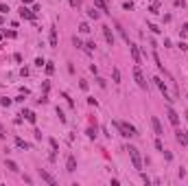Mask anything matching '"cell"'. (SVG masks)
<instances>
[{"label":"cell","mask_w":188,"mask_h":186,"mask_svg":"<svg viewBox=\"0 0 188 186\" xmlns=\"http://www.w3.org/2000/svg\"><path fill=\"white\" fill-rule=\"evenodd\" d=\"M114 125L118 127V132H120V136H125V138H131V136H138V132H136V127H134V125H129V123H123V120H114Z\"/></svg>","instance_id":"obj_1"},{"label":"cell","mask_w":188,"mask_h":186,"mask_svg":"<svg viewBox=\"0 0 188 186\" xmlns=\"http://www.w3.org/2000/svg\"><path fill=\"white\" fill-rule=\"evenodd\" d=\"M125 151H129V158H131V164H134V169L136 171H142V158H140V151L134 147V145H129Z\"/></svg>","instance_id":"obj_2"},{"label":"cell","mask_w":188,"mask_h":186,"mask_svg":"<svg viewBox=\"0 0 188 186\" xmlns=\"http://www.w3.org/2000/svg\"><path fill=\"white\" fill-rule=\"evenodd\" d=\"M153 81L157 83V88H160V92H162V94H164V99L168 101V103H173V99H171V94H168V90H166V83H164L162 79H160V77H155Z\"/></svg>","instance_id":"obj_3"},{"label":"cell","mask_w":188,"mask_h":186,"mask_svg":"<svg viewBox=\"0 0 188 186\" xmlns=\"http://www.w3.org/2000/svg\"><path fill=\"white\" fill-rule=\"evenodd\" d=\"M134 79H136V83H138L140 90H147V81H144V77H142V72H140L138 66H136V70H134Z\"/></svg>","instance_id":"obj_4"},{"label":"cell","mask_w":188,"mask_h":186,"mask_svg":"<svg viewBox=\"0 0 188 186\" xmlns=\"http://www.w3.org/2000/svg\"><path fill=\"white\" fill-rule=\"evenodd\" d=\"M40 178H42L46 184H50V186H57V180H55V178H53V175H50L48 171H46V169H40Z\"/></svg>","instance_id":"obj_5"},{"label":"cell","mask_w":188,"mask_h":186,"mask_svg":"<svg viewBox=\"0 0 188 186\" xmlns=\"http://www.w3.org/2000/svg\"><path fill=\"white\" fill-rule=\"evenodd\" d=\"M129 51H131V57H134V64H138V66H140V64H142V57H140V48H138L136 44H129Z\"/></svg>","instance_id":"obj_6"},{"label":"cell","mask_w":188,"mask_h":186,"mask_svg":"<svg viewBox=\"0 0 188 186\" xmlns=\"http://www.w3.org/2000/svg\"><path fill=\"white\" fill-rule=\"evenodd\" d=\"M166 116H168V120H171V125H180V116H177V112L173 109V107H166Z\"/></svg>","instance_id":"obj_7"},{"label":"cell","mask_w":188,"mask_h":186,"mask_svg":"<svg viewBox=\"0 0 188 186\" xmlns=\"http://www.w3.org/2000/svg\"><path fill=\"white\" fill-rule=\"evenodd\" d=\"M151 127H153V132H155V136H164V129H162V125H160V120H157V116H153V118H151Z\"/></svg>","instance_id":"obj_8"},{"label":"cell","mask_w":188,"mask_h":186,"mask_svg":"<svg viewBox=\"0 0 188 186\" xmlns=\"http://www.w3.org/2000/svg\"><path fill=\"white\" fill-rule=\"evenodd\" d=\"M103 35H105V42H107L109 46H114V33H112V29H109L107 24L103 26Z\"/></svg>","instance_id":"obj_9"},{"label":"cell","mask_w":188,"mask_h":186,"mask_svg":"<svg viewBox=\"0 0 188 186\" xmlns=\"http://www.w3.org/2000/svg\"><path fill=\"white\" fill-rule=\"evenodd\" d=\"M66 171L68 173L77 171V160H74V155H68V160H66Z\"/></svg>","instance_id":"obj_10"},{"label":"cell","mask_w":188,"mask_h":186,"mask_svg":"<svg viewBox=\"0 0 188 186\" xmlns=\"http://www.w3.org/2000/svg\"><path fill=\"white\" fill-rule=\"evenodd\" d=\"M20 15H22V18H26V20H33V18H35V11H31V9H26V7L22 5V9H20Z\"/></svg>","instance_id":"obj_11"},{"label":"cell","mask_w":188,"mask_h":186,"mask_svg":"<svg viewBox=\"0 0 188 186\" xmlns=\"http://www.w3.org/2000/svg\"><path fill=\"white\" fill-rule=\"evenodd\" d=\"M94 7H99V9H103L105 13H109V7H107L105 0H94Z\"/></svg>","instance_id":"obj_12"},{"label":"cell","mask_w":188,"mask_h":186,"mask_svg":"<svg viewBox=\"0 0 188 186\" xmlns=\"http://www.w3.org/2000/svg\"><path fill=\"white\" fill-rule=\"evenodd\" d=\"M20 116H26V120H29V123H35V114H33V112H29V109H24Z\"/></svg>","instance_id":"obj_13"},{"label":"cell","mask_w":188,"mask_h":186,"mask_svg":"<svg viewBox=\"0 0 188 186\" xmlns=\"http://www.w3.org/2000/svg\"><path fill=\"white\" fill-rule=\"evenodd\" d=\"M177 142H182V145H188V138H186V132H177Z\"/></svg>","instance_id":"obj_14"},{"label":"cell","mask_w":188,"mask_h":186,"mask_svg":"<svg viewBox=\"0 0 188 186\" xmlns=\"http://www.w3.org/2000/svg\"><path fill=\"white\" fill-rule=\"evenodd\" d=\"M116 29H118V33H120V37H123V40L129 44V37H127V33H125V29H123V26H120L118 22H116Z\"/></svg>","instance_id":"obj_15"},{"label":"cell","mask_w":188,"mask_h":186,"mask_svg":"<svg viewBox=\"0 0 188 186\" xmlns=\"http://www.w3.org/2000/svg\"><path fill=\"white\" fill-rule=\"evenodd\" d=\"M50 46H57V31H55V26L50 29Z\"/></svg>","instance_id":"obj_16"},{"label":"cell","mask_w":188,"mask_h":186,"mask_svg":"<svg viewBox=\"0 0 188 186\" xmlns=\"http://www.w3.org/2000/svg\"><path fill=\"white\" fill-rule=\"evenodd\" d=\"M15 145H18V147H20V149H24V151H26V149H29V147H31L29 142H24V140H22V138H15Z\"/></svg>","instance_id":"obj_17"},{"label":"cell","mask_w":188,"mask_h":186,"mask_svg":"<svg viewBox=\"0 0 188 186\" xmlns=\"http://www.w3.org/2000/svg\"><path fill=\"white\" fill-rule=\"evenodd\" d=\"M7 169H9V171H13V173L20 171V169H18V164H15L13 160H7Z\"/></svg>","instance_id":"obj_18"},{"label":"cell","mask_w":188,"mask_h":186,"mask_svg":"<svg viewBox=\"0 0 188 186\" xmlns=\"http://www.w3.org/2000/svg\"><path fill=\"white\" fill-rule=\"evenodd\" d=\"M112 79H114V83H120V70L118 68L112 70Z\"/></svg>","instance_id":"obj_19"},{"label":"cell","mask_w":188,"mask_h":186,"mask_svg":"<svg viewBox=\"0 0 188 186\" xmlns=\"http://www.w3.org/2000/svg\"><path fill=\"white\" fill-rule=\"evenodd\" d=\"M88 15H90V18H94V20H99V11H96V9H94V7H92L90 11H88Z\"/></svg>","instance_id":"obj_20"},{"label":"cell","mask_w":188,"mask_h":186,"mask_svg":"<svg viewBox=\"0 0 188 186\" xmlns=\"http://www.w3.org/2000/svg\"><path fill=\"white\" fill-rule=\"evenodd\" d=\"M79 31H81V33H90V26H88V22L79 24Z\"/></svg>","instance_id":"obj_21"},{"label":"cell","mask_w":188,"mask_h":186,"mask_svg":"<svg viewBox=\"0 0 188 186\" xmlns=\"http://www.w3.org/2000/svg\"><path fill=\"white\" fill-rule=\"evenodd\" d=\"M0 103H2V107H9V105H11V99L5 96V99H0Z\"/></svg>","instance_id":"obj_22"},{"label":"cell","mask_w":188,"mask_h":186,"mask_svg":"<svg viewBox=\"0 0 188 186\" xmlns=\"http://www.w3.org/2000/svg\"><path fill=\"white\" fill-rule=\"evenodd\" d=\"M72 44H74V46H77V48H81V46H83V44H81V40H79V37H77V35H74V37H72Z\"/></svg>","instance_id":"obj_23"},{"label":"cell","mask_w":188,"mask_h":186,"mask_svg":"<svg viewBox=\"0 0 188 186\" xmlns=\"http://www.w3.org/2000/svg\"><path fill=\"white\" fill-rule=\"evenodd\" d=\"M88 136H90V138L96 136V127H90V129H88Z\"/></svg>","instance_id":"obj_24"},{"label":"cell","mask_w":188,"mask_h":186,"mask_svg":"<svg viewBox=\"0 0 188 186\" xmlns=\"http://www.w3.org/2000/svg\"><path fill=\"white\" fill-rule=\"evenodd\" d=\"M94 48H96V44H94V42H88L86 44V51H94Z\"/></svg>","instance_id":"obj_25"},{"label":"cell","mask_w":188,"mask_h":186,"mask_svg":"<svg viewBox=\"0 0 188 186\" xmlns=\"http://www.w3.org/2000/svg\"><path fill=\"white\" fill-rule=\"evenodd\" d=\"M46 72H48V74L55 72V66H53V64H46Z\"/></svg>","instance_id":"obj_26"},{"label":"cell","mask_w":188,"mask_h":186,"mask_svg":"<svg viewBox=\"0 0 188 186\" xmlns=\"http://www.w3.org/2000/svg\"><path fill=\"white\" fill-rule=\"evenodd\" d=\"M44 64H46V61H44L42 57H37V59H35V66H40V68H42V66H44Z\"/></svg>","instance_id":"obj_27"},{"label":"cell","mask_w":188,"mask_h":186,"mask_svg":"<svg viewBox=\"0 0 188 186\" xmlns=\"http://www.w3.org/2000/svg\"><path fill=\"white\" fill-rule=\"evenodd\" d=\"M155 149H157V151H162V153H164V147H162V142H160V140H155Z\"/></svg>","instance_id":"obj_28"},{"label":"cell","mask_w":188,"mask_h":186,"mask_svg":"<svg viewBox=\"0 0 188 186\" xmlns=\"http://www.w3.org/2000/svg\"><path fill=\"white\" fill-rule=\"evenodd\" d=\"M57 116H59L61 123H66V116H63V112H61V109H57Z\"/></svg>","instance_id":"obj_29"},{"label":"cell","mask_w":188,"mask_h":186,"mask_svg":"<svg viewBox=\"0 0 188 186\" xmlns=\"http://www.w3.org/2000/svg\"><path fill=\"white\" fill-rule=\"evenodd\" d=\"M0 138H5V129L2 127H0Z\"/></svg>","instance_id":"obj_30"},{"label":"cell","mask_w":188,"mask_h":186,"mask_svg":"<svg viewBox=\"0 0 188 186\" xmlns=\"http://www.w3.org/2000/svg\"><path fill=\"white\" fill-rule=\"evenodd\" d=\"M29 2H33V0H22V5H29Z\"/></svg>","instance_id":"obj_31"},{"label":"cell","mask_w":188,"mask_h":186,"mask_svg":"<svg viewBox=\"0 0 188 186\" xmlns=\"http://www.w3.org/2000/svg\"><path fill=\"white\" fill-rule=\"evenodd\" d=\"M184 116H186V123H188V112H186V114H184Z\"/></svg>","instance_id":"obj_32"},{"label":"cell","mask_w":188,"mask_h":186,"mask_svg":"<svg viewBox=\"0 0 188 186\" xmlns=\"http://www.w3.org/2000/svg\"><path fill=\"white\" fill-rule=\"evenodd\" d=\"M186 138H188V132H186Z\"/></svg>","instance_id":"obj_33"},{"label":"cell","mask_w":188,"mask_h":186,"mask_svg":"<svg viewBox=\"0 0 188 186\" xmlns=\"http://www.w3.org/2000/svg\"><path fill=\"white\" fill-rule=\"evenodd\" d=\"M0 40H2V35H0Z\"/></svg>","instance_id":"obj_34"}]
</instances>
